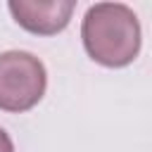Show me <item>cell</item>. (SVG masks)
<instances>
[{
    "label": "cell",
    "instance_id": "3",
    "mask_svg": "<svg viewBox=\"0 0 152 152\" xmlns=\"http://www.w3.org/2000/svg\"><path fill=\"white\" fill-rule=\"evenodd\" d=\"M74 7L76 5L71 0H12L7 5L14 21L38 36H55L64 31Z\"/></svg>",
    "mask_w": 152,
    "mask_h": 152
},
{
    "label": "cell",
    "instance_id": "4",
    "mask_svg": "<svg viewBox=\"0 0 152 152\" xmlns=\"http://www.w3.org/2000/svg\"><path fill=\"white\" fill-rule=\"evenodd\" d=\"M0 152H14V145H12L10 135L5 133V128H0Z\"/></svg>",
    "mask_w": 152,
    "mask_h": 152
},
{
    "label": "cell",
    "instance_id": "1",
    "mask_svg": "<svg viewBox=\"0 0 152 152\" xmlns=\"http://www.w3.org/2000/svg\"><path fill=\"white\" fill-rule=\"evenodd\" d=\"M83 48L102 66H128L140 52V21L124 2L90 5L81 24Z\"/></svg>",
    "mask_w": 152,
    "mask_h": 152
},
{
    "label": "cell",
    "instance_id": "2",
    "mask_svg": "<svg viewBox=\"0 0 152 152\" xmlns=\"http://www.w3.org/2000/svg\"><path fill=\"white\" fill-rule=\"evenodd\" d=\"M48 88L45 64L24 50L0 52V109L28 112L36 107Z\"/></svg>",
    "mask_w": 152,
    "mask_h": 152
}]
</instances>
